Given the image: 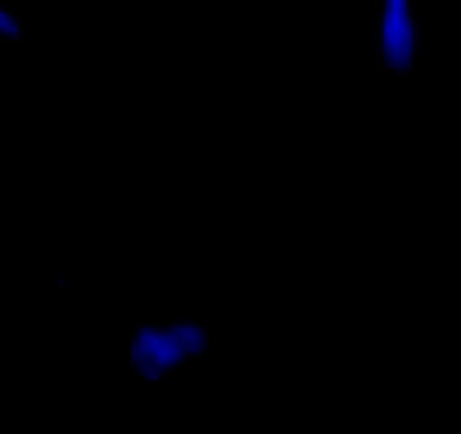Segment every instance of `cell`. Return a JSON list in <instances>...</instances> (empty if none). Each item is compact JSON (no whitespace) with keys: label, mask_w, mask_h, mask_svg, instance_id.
I'll use <instances>...</instances> for the list:
<instances>
[{"label":"cell","mask_w":461,"mask_h":434,"mask_svg":"<svg viewBox=\"0 0 461 434\" xmlns=\"http://www.w3.org/2000/svg\"><path fill=\"white\" fill-rule=\"evenodd\" d=\"M167 326H172V335L181 339V348H185V357H190V362H194V357H203V353L212 348V330H208L199 317H172Z\"/></svg>","instance_id":"3957f363"},{"label":"cell","mask_w":461,"mask_h":434,"mask_svg":"<svg viewBox=\"0 0 461 434\" xmlns=\"http://www.w3.org/2000/svg\"><path fill=\"white\" fill-rule=\"evenodd\" d=\"M375 55L389 73H411L420 55V23L411 0H384L375 19Z\"/></svg>","instance_id":"6da1fadb"},{"label":"cell","mask_w":461,"mask_h":434,"mask_svg":"<svg viewBox=\"0 0 461 434\" xmlns=\"http://www.w3.org/2000/svg\"><path fill=\"white\" fill-rule=\"evenodd\" d=\"M127 362L131 371L145 380V384H163L167 375H176L190 357L181 348V339L172 335L167 321H149V326H136L131 339H127Z\"/></svg>","instance_id":"7a4b0ae2"},{"label":"cell","mask_w":461,"mask_h":434,"mask_svg":"<svg viewBox=\"0 0 461 434\" xmlns=\"http://www.w3.org/2000/svg\"><path fill=\"white\" fill-rule=\"evenodd\" d=\"M0 37H5V41H23V19L5 5V0H0Z\"/></svg>","instance_id":"277c9868"}]
</instances>
